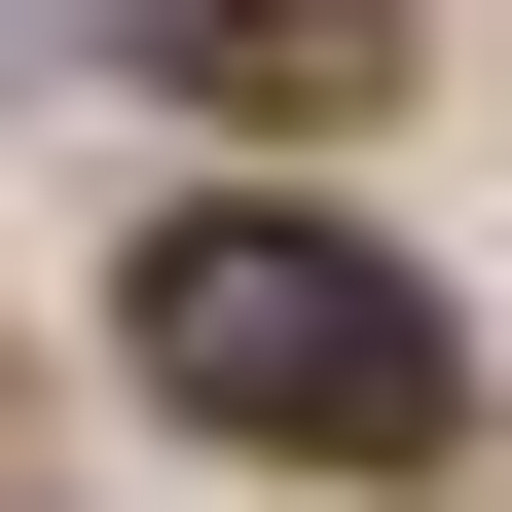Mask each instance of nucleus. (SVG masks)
I'll return each mask as SVG.
<instances>
[{"label":"nucleus","instance_id":"1","mask_svg":"<svg viewBox=\"0 0 512 512\" xmlns=\"http://www.w3.org/2000/svg\"><path fill=\"white\" fill-rule=\"evenodd\" d=\"M110 330H147L183 439H293V476H439V439H476V366H439V293L366 220H147Z\"/></svg>","mask_w":512,"mask_h":512},{"label":"nucleus","instance_id":"2","mask_svg":"<svg viewBox=\"0 0 512 512\" xmlns=\"http://www.w3.org/2000/svg\"><path fill=\"white\" fill-rule=\"evenodd\" d=\"M183 74H366V0H183Z\"/></svg>","mask_w":512,"mask_h":512}]
</instances>
